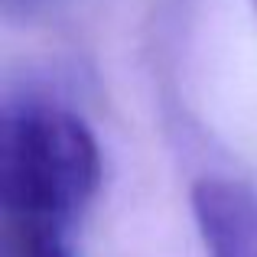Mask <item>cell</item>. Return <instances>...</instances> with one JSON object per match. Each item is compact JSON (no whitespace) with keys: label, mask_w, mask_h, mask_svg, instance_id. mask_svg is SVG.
I'll use <instances>...</instances> for the list:
<instances>
[{"label":"cell","mask_w":257,"mask_h":257,"mask_svg":"<svg viewBox=\"0 0 257 257\" xmlns=\"http://www.w3.org/2000/svg\"><path fill=\"white\" fill-rule=\"evenodd\" d=\"M101 189V150L78 114L46 101L7 107L0 140V228L62 231Z\"/></svg>","instance_id":"cell-1"},{"label":"cell","mask_w":257,"mask_h":257,"mask_svg":"<svg viewBox=\"0 0 257 257\" xmlns=\"http://www.w3.org/2000/svg\"><path fill=\"white\" fill-rule=\"evenodd\" d=\"M192 212L208 257H257V189L241 179H202Z\"/></svg>","instance_id":"cell-2"},{"label":"cell","mask_w":257,"mask_h":257,"mask_svg":"<svg viewBox=\"0 0 257 257\" xmlns=\"http://www.w3.org/2000/svg\"><path fill=\"white\" fill-rule=\"evenodd\" d=\"M0 257H75V251L62 231L0 228Z\"/></svg>","instance_id":"cell-3"}]
</instances>
